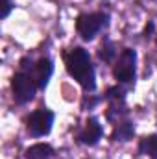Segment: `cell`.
Here are the masks:
<instances>
[{"label": "cell", "instance_id": "2", "mask_svg": "<svg viewBox=\"0 0 157 159\" xmlns=\"http://www.w3.org/2000/svg\"><path fill=\"white\" fill-rule=\"evenodd\" d=\"M34 57L30 54L22 56L19 59L17 70L13 72V76L9 80V91H11V100L15 106H28L30 102L35 100V94L39 93L37 81L32 74V67H34Z\"/></svg>", "mask_w": 157, "mask_h": 159}, {"label": "cell", "instance_id": "7", "mask_svg": "<svg viewBox=\"0 0 157 159\" xmlns=\"http://www.w3.org/2000/svg\"><path fill=\"white\" fill-rule=\"evenodd\" d=\"M105 137V129L100 117L96 115H89L83 120L81 128L74 133V143L78 146H87V148H94L100 144V141Z\"/></svg>", "mask_w": 157, "mask_h": 159}, {"label": "cell", "instance_id": "15", "mask_svg": "<svg viewBox=\"0 0 157 159\" xmlns=\"http://www.w3.org/2000/svg\"><path fill=\"white\" fill-rule=\"evenodd\" d=\"M0 4H15V0H0Z\"/></svg>", "mask_w": 157, "mask_h": 159}, {"label": "cell", "instance_id": "6", "mask_svg": "<svg viewBox=\"0 0 157 159\" xmlns=\"http://www.w3.org/2000/svg\"><path fill=\"white\" fill-rule=\"evenodd\" d=\"M22 124H24L26 133L32 139L48 137L56 124V111L46 106H39L37 109H34L22 117Z\"/></svg>", "mask_w": 157, "mask_h": 159}, {"label": "cell", "instance_id": "16", "mask_svg": "<svg viewBox=\"0 0 157 159\" xmlns=\"http://www.w3.org/2000/svg\"><path fill=\"white\" fill-rule=\"evenodd\" d=\"M154 43H155V46H157V35H155V39H154Z\"/></svg>", "mask_w": 157, "mask_h": 159}, {"label": "cell", "instance_id": "1", "mask_svg": "<svg viewBox=\"0 0 157 159\" xmlns=\"http://www.w3.org/2000/svg\"><path fill=\"white\" fill-rule=\"evenodd\" d=\"M65 72L81 87L83 93H96V65L91 52L81 44H70L61 50Z\"/></svg>", "mask_w": 157, "mask_h": 159}, {"label": "cell", "instance_id": "10", "mask_svg": "<svg viewBox=\"0 0 157 159\" xmlns=\"http://www.w3.org/2000/svg\"><path fill=\"white\" fill-rule=\"evenodd\" d=\"M118 44L115 41L111 39V35H107V32L102 35V39H100V44H98V48H96V59L100 61V63H104V65H107V67H113V63L117 61L118 57Z\"/></svg>", "mask_w": 157, "mask_h": 159}, {"label": "cell", "instance_id": "8", "mask_svg": "<svg viewBox=\"0 0 157 159\" xmlns=\"http://www.w3.org/2000/svg\"><path fill=\"white\" fill-rule=\"evenodd\" d=\"M135 137H137V122L133 117H126V119H120L115 124H111V131H109L111 144L131 143Z\"/></svg>", "mask_w": 157, "mask_h": 159}, {"label": "cell", "instance_id": "12", "mask_svg": "<svg viewBox=\"0 0 157 159\" xmlns=\"http://www.w3.org/2000/svg\"><path fill=\"white\" fill-rule=\"evenodd\" d=\"M135 154L139 157L157 159V133H146L137 139V150Z\"/></svg>", "mask_w": 157, "mask_h": 159}, {"label": "cell", "instance_id": "11", "mask_svg": "<svg viewBox=\"0 0 157 159\" xmlns=\"http://www.w3.org/2000/svg\"><path fill=\"white\" fill-rule=\"evenodd\" d=\"M56 148L50 144V143H34V144H30V146H26L24 148V152H22V157L24 159H54L56 157Z\"/></svg>", "mask_w": 157, "mask_h": 159}, {"label": "cell", "instance_id": "14", "mask_svg": "<svg viewBox=\"0 0 157 159\" xmlns=\"http://www.w3.org/2000/svg\"><path fill=\"white\" fill-rule=\"evenodd\" d=\"M141 35H142V39L144 41H152L155 39V22L154 20H148L146 24H144V28H142V32H141Z\"/></svg>", "mask_w": 157, "mask_h": 159}, {"label": "cell", "instance_id": "4", "mask_svg": "<svg viewBox=\"0 0 157 159\" xmlns=\"http://www.w3.org/2000/svg\"><path fill=\"white\" fill-rule=\"evenodd\" d=\"M137 63H139L137 50L131 46H122L117 61L111 67V76L115 80V83L133 91L137 85Z\"/></svg>", "mask_w": 157, "mask_h": 159}, {"label": "cell", "instance_id": "5", "mask_svg": "<svg viewBox=\"0 0 157 159\" xmlns=\"http://www.w3.org/2000/svg\"><path fill=\"white\" fill-rule=\"evenodd\" d=\"M128 94L129 89H126L124 85H107L105 91L102 93L104 104H105V111H104V119L107 124H115L117 120L131 117V109L128 106Z\"/></svg>", "mask_w": 157, "mask_h": 159}, {"label": "cell", "instance_id": "3", "mask_svg": "<svg viewBox=\"0 0 157 159\" xmlns=\"http://www.w3.org/2000/svg\"><path fill=\"white\" fill-rule=\"evenodd\" d=\"M111 26V13L105 9L96 11H79L74 19L76 35L83 43H92L98 35L105 34Z\"/></svg>", "mask_w": 157, "mask_h": 159}, {"label": "cell", "instance_id": "9", "mask_svg": "<svg viewBox=\"0 0 157 159\" xmlns=\"http://www.w3.org/2000/svg\"><path fill=\"white\" fill-rule=\"evenodd\" d=\"M54 70H56V63H54V59L48 54H43L39 57H35L34 67H32V74H34V78L37 81L39 91H44L48 87L50 80L54 76Z\"/></svg>", "mask_w": 157, "mask_h": 159}, {"label": "cell", "instance_id": "13", "mask_svg": "<svg viewBox=\"0 0 157 159\" xmlns=\"http://www.w3.org/2000/svg\"><path fill=\"white\" fill-rule=\"evenodd\" d=\"M102 104H104V98L102 94H96V93H83L79 98V109L83 113H92Z\"/></svg>", "mask_w": 157, "mask_h": 159}]
</instances>
